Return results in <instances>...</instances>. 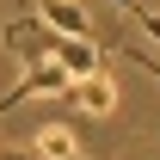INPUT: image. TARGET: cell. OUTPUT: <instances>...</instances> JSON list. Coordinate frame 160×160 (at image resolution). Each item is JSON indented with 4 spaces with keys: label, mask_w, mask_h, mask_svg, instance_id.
Returning <instances> with one entry per match:
<instances>
[{
    "label": "cell",
    "mask_w": 160,
    "mask_h": 160,
    "mask_svg": "<svg viewBox=\"0 0 160 160\" xmlns=\"http://www.w3.org/2000/svg\"><path fill=\"white\" fill-rule=\"evenodd\" d=\"M62 37H68V31H56V25L37 19V12H25V19L6 25V49H12L19 62H49V56L62 49Z\"/></svg>",
    "instance_id": "6da1fadb"
},
{
    "label": "cell",
    "mask_w": 160,
    "mask_h": 160,
    "mask_svg": "<svg viewBox=\"0 0 160 160\" xmlns=\"http://www.w3.org/2000/svg\"><path fill=\"white\" fill-rule=\"evenodd\" d=\"M31 12H37V19H49L56 31H68V37H92V43H117V31H111V25H92V6H86V0H37Z\"/></svg>",
    "instance_id": "7a4b0ae2"
},
{
    "label": "cell",
    "mask_w": 160,
    "mask_h": 160,
    "mask_svg": "<svg viewBox=\"0 0 160 160\" xmlns=\"http://www.w3.org/2000/svg\"><path fill=\"white\" fill-rule=\"evenodd\" d=\"M68 68H62L56 56L49 62H25V80L12 86V92H0V111H12V105H25V99H43V92H68Z\"/></svg>",
    "instance_id": "3957f363"
},
{
    "label": "cell",
    "mask_w": 160,
    "mask_h": 160,
    "mask_svg": "<svg viewBox=\"0 0 160 160\" xmlns=\"http://www.w3.org/2000/svg\"><path fill=\"white\" fill-rule=\"evenodd\" d=\"M62 99H74L80 111L105 117V111L117 105V80H111V74H99V68H86V74H74V80H68V92H62Z\"/></svg>",
    "instance_id": "277c9868"
},
{
    "label": "cell",
    "mask_w": 160,
    "mask_h": 160,
    "mask_svg": "<svg viewBox=\"0 0 160 160\" xmlns=\"http://www.w3.org/2000/svg\"><path fill=\"white\" fill-rule=\"evenodd\" d=\"M31 154H49V160H74L80 154V142L68 136V123H43L37 142H31Z\"/></svg>",
    "instance_id": "5b68a950"
},
{
    "label": "cell",
    "mask_w": 160,
    "mask_h": 160,
    "mask_svg": "<svg viewBox=\"0 0 160 160\" xmlns=\"http://www.w3.org/2000/svg\"><path fill=\"white\" fill-rule=\"evenodd\" d=\"M117 43H123V49H129V62H142V68H148V74H154V80H160V62H154V56H148V49H136V43H129V37H117Z\"/></svg>",
    "instance_id": "8992f818"
}]
</instances>
